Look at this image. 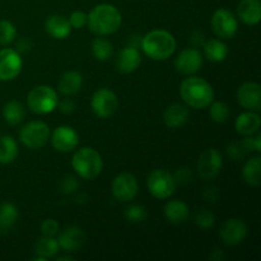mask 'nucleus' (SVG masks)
<instances>
[{"mask_svg": "<svg viewBox=\"0 0 261 261\" xmlns=\"http://www.w3.org/2000/svg\"><path fill=\"white\" fill-rule=\"evenodd\" d=\"M89 30L98 36L112 35L122 23L120 10L112 4H98L88 14Z\"/></svg>", "mask_w": 261, "mask_h": 261, "instance_id": "obj_1", "label": "nucleus"}, {"mask_svg": "<svg viewBox=\"0 0 261 261\" xmlns=\"http://www.w3.org/2000/svg\"><path fill=\"white\" fill-rule=\"evenodd\" d=\"M180 94L189 107L198 110L208 107L214 98L213 87L199 76L186 78L180 86Z\"/></svg>", "mask_w": 261, "mask_h": 261, "instance_id": "obj_2", "label": "nucleus"}, {"mask_svg": "<svg viewBox=\"0 0 261 261\" xmlns=\"http://www.w3.org/2000/svg\"><path fill=\"white\" fill-rule=\"evenodd\" d=\"M143 51L153 60H166L176 51V40L172 33L165 30H154L142 37Z\"/></svg>", "mask_w": 261, "mask_h": 261, "instance_id": "obj_3", "label": "nucleus"}, {"mask_svg": "<svg viewBox=\"0 0 261 261\" xmlns=\"http://www.w3.org/2000/svg\"><path fill=\"white\" fill-rule=\"evenodd\" d=\"M71 166L82 178L93 180L98 177L99 173L102 172L103 162H102L101 154L96 149L86 147L75 152L71 160Z\"/></svg>", "mask_w": 261, "mask_h": 261, "instance_id": "obj_4", "label": "nucleus"}, {"mask_svg": "<svg viewBox=\"0 0 261 261\" xmlns=\"http://www.w3.org/2000/svg\"><path fill=\"white\" fill-rule=\"evenodd\" d=\"M27 103L31 111L35 114H50L58 107V93L50 86H37L31 89L28 93Z\"/></svg>", "mask_w": 261, "mask_h": 261, "instance_id": "obj_5", "label": "nucleus"}, {"mask_svg": "<svg viewBox=\"0 0 261 261\" xmlns=\"http://www.w3.org/2000/svg\"><path fill=\"white\" fill-rule=\"evenodd\" d=\"M149 193L157 199H168L176 190V182L172 173L166 170H154L147 180Z\"/></svg>", "mask_w": 261, "mask_h": 261, "instance_id": "obj_6", "label": "nucleus"}, {"mask_svg": "<svg viewBox=\"0 0 261 261\" xmlns=\"http://www.w3.org/2000/svg\"><path fill=\"white\" fill-rule=\"evenodd\" d=\"M20 142L30 149H38L47 143L50 127L42 121H31L20 129Z\"/></svg>", "mask_w": 261, "mask_h": 261, "instance_id": "obj_7", "label": "nucleus"}, {"mask_svg": "<svg viewBox=\"0 0 261 261\" xmlns=\"http://www.w3.org/2000/svg\"><path fill=\"white\" fill-rule=\"evenodd\" d=\"M91 106L96 116H98L99 119H107L116 112L119 101L116 94L111 89L99 88L92 96Z\"/></svg>", "mask_w": 261, "mask_h": 261, "instance_id": "obj_8", "label": "nucleus"}, {"mask_svg": "<svg viewBox=\"0 0 261 261\" xmlns=\"http://www.w3.org/2000/svg\"><path fill=\"white\" fill-rule=\"evenodd\" d=\"M212 28L219 38L228 40L236 35L237 30H239V23L231 10L221 8V9L216 10L212 17Z\"/></svg>", "mask_w": 261, "mask_h": 261, "instance_id": "obj_9", "label": "nucleus"}, {"mask_svg": "<svg viewBox=\"0 0 261 261\" xmlns=\"http://www.w3.org/2000/svg\"><path fill=\"white\" fill-rule=\"evenodd\" d=\"M223 166V158L221 152L216 148H209L201 153L198 161V172L203 180H213L221 172Z\"/></svg>", "mask_w": 261, "mask_h": 261, "instance_id": "obj_10", "label": "nucleus"}, {"mask_svg": "<svg viewBox=\"0 0 261 261\" xmlns=\"http://www.w3.org/2000/svg\"><path fill=\"white\" fill-rule=\"evenodd\" d=\"M111 190L112 195L115 196L116 200L121 201V203H127L137 196L139 188H138V181L135 176L132 173L124 172L114 178Z\"/></svg>", "mask_w": 261, "mask_h": 261, "instance_id": "obj_11", "label": "nucleus"}, {"mask_svg": "<svg viewBox=\"0 0 261 261\" xmlns=\"http://www.w3.org/2000/svg\"><path fill=\"white\" fill-rule=\"evenodd\" d=\"M23 61L19 53L13 48L0 50V81L9 82L17 78L22 70Z\"/></svg>", "mask_w": 261, "mask_h": 261, "instance_id": "obj_12", "label": "nucleus"}, {"mask_svg": "<svg viewBox=\"0 0 261 261\" xmlns=\"http://www.w3.org/2000/svg\"><path fill=\"white\" fill-rule=\"evenodd\" d=\"M222 241L228 246H234V245L241 244L247 236V226L242 219L231 218L227 219L221 227L219 231Z\"/></svg>", "mask_w": 261, "mask_h": 261, "instance_id": "obj_13", "label": "nucleus"}, {"mask_svg": "<svg viewBox=\"0 0 261 261\" xmlns=\"http://www.w3.org/2000/svg\"><path fill=\"white\" fill-rule=\"evenodd\" d=\"M51 143L58 152L68 153L76 148L79 143V135L71 126L63 125L54 130Z\"/></svg>", "mask_w": 261, "mask_h": 261, "instance_id": "obj_14", "label": "nucleus"}, {"mask_svg": "<svg viewBox=\"0 0 261 261\" xmlns=\"http://www.w3.org/2000/svg\"><path fill=\"white\" fill-rule=\"evenodd\" d=\"M237 101L244 109L259 112L261 109V89L255 82H246L237 89Z\"/></svg>", "mask_w": 261, "mask_h": 261, "instance_id": "obj_15", "label": "nucleus"}, {"mask_svg": "<svg viewBox=\"0 0 261 261\" xmlns=\"http://www.w3.org/2000/svg\"><path fill=\"white\" fill-rule=\"evenodd\" d=\"M204 59L198 48H186L181 51L175 60L176 70L181 74H194L203 66Z\"/></svg>", "mask_w": 261, "mask_h": 261, "instance_id": "obj_16", "label": "nucleus"}, {"mask_svg": "<svg viewBox=\"0 0 261 261\" xmlns=\"http://www.w3.org/2000/svg\"><path fill=\"white\" fill-rule=\"evenodd\" d=\"M58 242L59 246L63 250L69 252H74L81 249L84 245V242H86V233L79 227H69L65 231L61 232Z\"/></svg>", "mask_w": 261, "mask_h": 261, "instance_id": "obj_17", "label": "nucleus"}, {"mask_svg": "<svg viewBox=\"0 0 261 261\" xmlns=\"http://www.w3.org/2000/svg\"><path fill=\"white\" fill-rule=\"evenodd\" d=\"M237 15L245 24H257L261 19L260 0H241L237 7Z\"/></svg>", "mask_w": 261, "mask_h": 261, "instance_id": "obj_18", "label": "nucleus"}, {"mask_svg": "<svg viewBox=\"0 0 261 261\" xmlns=\"http://www.w3.org/2000/svg\"><path fill=\"white\" fill-rule=\"evenodd\" d=\"M140 63H142V56H140L138 48L133 47V46H126L120 51L119 59H117V69L121 73L129 74L137 70Z\"/></svg>", "mask_w": 261, "mask_h": 261, "instance_id": "obj_19", "label": "nucleus"}, {"mask_svg": "<svg viewBox=\"0 0 261 261\" xmlns=\"http://www.w3.org/2000/svg\"><path fill=\"white\" fill-rule=\"evenodd\" d=\"M189 115H190V112H189L188 106L182 103H172L165 110L163 120L168 127L177 129V127H181L188 122Z\"/></svg>", "mask_w": 261, "mask_h": 261, "instance_id": "obj_20", "label": "nucleus"}, {"mask_svg": "<svg viewBox=\"0 0 261 261\" xmlns=\"http://www.w3.org/2000/svg\"><path fill=\"white\" fill-rule=\"evenodd\" d=\"M260 124V115L256 111H247L239 115V117L236 119L234 127H236V132L239 134L250 137V135H254L255 133L259 132Z\"/></svg>", "mask_w": 261, "mask_h": 261, "instance_id": "obj_21", "label": "nucleus"}, {"mask_svg": "<svg viewBox=\"0 0 261 261\" xmlns=\"http://www.w3.org/2000/svg\"><path fill=\"white\" fill-rule=\"evenodd\" d=\"M45 30L51 37L58 38V40H63V38H66L70 35L71 25L65 17L54 14L50 15V17L46 19Z\"/></svg>", "mask_w": 261, "mask_h": 261, "instance_id": "obj_22", "label": "nucleus"}, {"mask_svg": "<svg viewBox=\"0 0 261 261\" xmlns=\"http://www.w3.org/2000/svg\"><path fill=\"white\" fill-rule=\"evenodd\" d=\"M83 86V76L75 70L66 71L60 76L58 83L59 92L64 96H73L78 93Z\"/></svg>", "mask_w": 261, "mask_h": 261, "instance_id": "obj_23", "label": "nucleus"}, {"mask_svg": "<svg viewBox=\"0 0 261 261\" xmlns=\"http://www.w3.org/2000/svg\"><path fill=\"white\" fill-rule=\"evenodd\" d=\"M189 214H190V211H189L188 204L178 199L168 201L165 206V217L170 223H184L189 218Z\"/></svg>", "mask_w": 261, "mask_h": 261, "instance_id": "obj_24", "label": "nucleus"}, {"mask_svg": "<svg viewBox=\"0 0 261 261\" xmlns=\"http://www.w3.org/2000/svg\"><path fill=\"white\" fill-rule=\"evenodd\" d=\"M204 54H205L206 59H209L213 63H221V61L226 60L228 56V46L221 40H209L203 43Z\"/></svg>", "mask_w": 261, "mask_h": 261, "instance_id": "obj_25", "label": "nucleus"}, {"mask_svg": "<svg viewBox=\"0 0 261 261\" xmlns=\"http://www.w3.org/2000/svg\"><path fill=\"white\" fill-rule=\"evenodd\" d=\"M18 144L15 139L10 135H4L0 138V163L8 165L12 163L18 157Z\"/></svg>", "mask_w": 261, "mask_h": 261, "instance_id": "obj_26", "label": "nucleus"}, {"mask_svg": "<svg viewBox=\"0 0 261 261\" xmlns=\"http://www.w3.org/2000/svg\"><path fill=\"white\" fill-rule=\"evenodd\" d=\"M261 158L252 157L251 160L247 161L242 170V176L244 180L249 184L250 186H259L261 182Z\"/></svg>", "mask_w": 261, "mask_h": 261, "instance_id": "obj_27", "label": "nucleus"}, {"mask_svg": "<svg viewBox=\"0 0 261 261\" xmlns=\"http://www.w3.org/2000/svg\"><path fill=\"white\" fill-rule=\"evenodd\" d=\"M59 249H60V246H59L58 240H55L54 237L42 236L36 242L35 254L47 260L55 256L59 252Z\"/></svg>", "mask_w": 261, "mask_h": 261, "instance_id": "obj_28", "label": "nucleus"}, {"mask_svg": "<svg viewBox=\"0 0 261 261\" xmlns=\"http://www.w3.org/2000/svg\"><path fill=\"white\" fill-rule=\"evenodd\" d=\"M25 110L20 102L10 101L3 109V117L9 125H18L24 120Z\"/></svg>", "mask_w": 261, "mask_h": 261, "instance_id": "obj_29", "label": "nucleus"}, {"mask_svg": "<svg viewBox=\"0 0 261 261\" xmlns=\"http://www.w3.org/2000/svg\"><path fill=\"white\" fill-rule=\"evenodd\" d=\"M19 217L18 208L13 203H3L0 205V228L10 229Z\"/></svg>", "mask_w": 261, "mask_h": 261, "instance_id": "obj_30", "label": "nucleus"}, {"mask_svg": "<svg viewBox=\"0 0 261 261\" xmlns=\"http://www.w3.org/2000/svg\"><path fill=\"white\" fill-rule=\"evenodd\" d=\"M92 53L94 58L99 61H106L114 54V46L109 40L103 37H97L92 43Z\"/></svg>", "mask_w": 261, "mask_h": 261, "instance_id": "obj_31", "label": "nucleus"}, {"mask_svg": "<svg viewBox=\"0 0 261 261\" xmlns=\"http://www.w3.org/2000/svg\"><path fill=\"white\" fill-rule=\"evenodd\" d=\"M209 106H211L209 116H211V119L214 122H217V124H223V122H226L228 120L229 114H231L228 105L224 103V102L217 101L211 103Z\"/></svg>", "mask_w": 261, "mask_h": 261, "instance_id": "obj_32", "label": "nucleus"}, {"mask_svg": "<svg viewBox=\"0 0 261 261\" xmlns=\"http://www.w3.org/2000/svg\"><path fill=\"white\" fill-rule=\"evenodd\" d=\"M17 30L9 20H0V45H10L15 40Z\"/></svg>", "mask_w": 261, "mask_h": 261, "instance_id": "obj_33", "label": "nucleus"}, {"mask_svg": "<svg viewBox=\"0 0 261 261\" xmlns=\"http://www.w3.org/2000/svg\"><path fill=\"white\" fill-rule=\"evenodd\" d=\"M125 218L132 223H140L147 218V209L139 204H133L125 209Z\"/></svg>", "mask_w": 261, "mask_h": 261, "instance_id": "obj_34", "label": "nucleus"}, {"mask_svg": "<svg viewBox=\"0 0 261 261\" xmlns=\"http://www.w3.org/2000/svg\"><path fill=\"white\" fill-rule=\"evenodd\" d=\"M214 214L208 209H199L194 217V222L199 228L209 229L214 226Z\"/></svg>", "mask_w": 261, "mask_h": 261, "instance_id": "obj_35", "label": "nucleus"}, {"mask_svg": "<svg viewBox=\"0 0 261 261\" xmlns=\"http://www.w3.org/2000/svg\"><path fill=\"white\" fill-rule=\"evenodd\" d=\"M227 153H228L229 157L234 161H240L246 155L247 149L245 147L244 140L242 142H232L231 144L227 147Z\"/></svg>", "mask_w": 261, "mask_h": 261, "instance_id": "obj_36", "label": "nucleus"}, {"mask_svg": "<svg viewBox=\"0 0 261 261\" xmlns=\"http://www.w3.org/2000/svg\"><path fill=\"white\" fill-rule=\"evenodd\" d=\"M59 232V223L55 221V219H45L41 224V233L42 236L47 237H54L55 234H58Z\"/></svg>", "mask_w": 261, "mask_h": 261, "instance_id": "obj_37", "label": "nucleus"}, {"mask_svg": "<svg viewBox=\"0 0 261 261\" xmlns=\"http://www.w3.org/2000/svg\"><path fill=\"white\" fill-rule=\"evenodd\" d=\"M69 23H70L71 28H83L87 24V20H88V15L84 12L81 10H76L73 12L69 17Z\"/></svg>", "mask_w": 261, "mask_h": 261, "instance_id": "obj_38", "label": "nucleus"}, {"mask_svg": "<svg viewBox=\"0 0 261 261\" xmlns=\"http://www.w3.org/2000/svg\"><path fill=\"white\" fill-rule=\"evenodd\" d=\"M244 143H245V147H246L247 152H261V134L257 133L255 137L251 138H246V139H244Z\"/></svg>", "mask_w": 261, "mask_h": 261, "instance_id": "obj_39", "label": "nucleus"}, {"mask_svg": "<svg viewBox=\"0 0 261 261\" xmlns=\"http://www.w3.org/2000/svg\"><path fill=\"white\" fill-rule=\"evenodd\" d=\"M76 188H78V182H76V178L73 177V176H66L61 181V191L64 194L74 193L76 190Z\"/></svg>", "mask_w": 261, "mask_h": 261, "instance_id": "obj_40", "label": "nucleus"}, {"mask_svg": "<svg viewBox=\"0 0 261 261\" xmlns=\"http://www.w3.org/2000/svg\"><path fill=\"white\" fill-rule=\"evenodd\" d=\"M173 178H175L176 185H177V184H181V185H182V184L191 181V172L188 168H181V170H178L177 172L173 175Z\"/></svg>", "mask_w": 261, "mask_h": 261, "instance_id": "obj_41", "label": "nucleus"}, {"mask_svg": "<svg viewBox=\"0 0 261 261\" xmlns=\"http://www.w3.org/2000/svg\"><path fill=\"white\" fill-rule=\"evenodd\" d=\"M58 105H59V110H60L63 114H71V112L74 111V109H75V105H74V102L69 98L59 102Z\"/></svg>", "mask_w": 261, "mask_h": 261, "instance_id": "obj_42", "label": "nucleus"}, {"mask_svg": "<svg viewBox=\"0 0 261 261\" xmlns=\"http://www.w3.org/2000/svg\"><path fill=\"white\" fill-rule=\"evenodd\" d=\"M191 42L194 45H203L204 43V33L200 32V31H195V32L191 35Z\"/></svg>", "mask_w": 261, "mask_h": 261, "instance_id": "obj_43", "label": "nucleus"}, {"mask_svg": "<svg viewBox=\"0 0 261 261\" xmlns=\"http://www.w3.org/2000/svg\"><path fill=\"white\" fill-rule=\"evenodd\" d=\"M209 259L214 260V261H221L224 259V254L222 252V250L214 249L213 251H212V254L209 255Z\"/></svg>", "mask_w": 261, "mask_h": 261, "instance_id": "obj_44", "label": "nucleus"}, {"mask_svg": "<svg viewBox=\"0 0 261 261\" xmlns=\"http://www.w3.org/2000/svg\"><path fill=\"white\" fill-rule=\"evenodd\" d=\"M217 189L216 188H212V189H206V191H205V199L208 201H216L217 200V198H218V196H214L213 195V191H216Z\"/></svg>", "mask_w": 261, "mask_h": 261, "instance_id": "obj_45", "label": "nucleus"}, {"mask_svg": "<svg viewBox=\"0 0 261 261\" xmlns=\"http://www.w3.org/2000/svg\"><path fill=\"white\" fill-rule=\"evenodd\" d=\"M31 47L30 41L27 40H20L19 43H18V50L19 51H28Z\"/></svg>", "mask_w": 261, "mask_h": 261, "instance_id": "obj_46", "label": "nucleus"}, {"mask_svg": "<svg viewBox=\"0 0 261 261\" xmlns=\"http://www.w3.org/2000/svg\"><path fill=\"white\" fill-rule=\"evenodd\" d=\"M61 260L71 261V260H73V257H70V256H60V257H56V261H61Z\"/></svg>", "mask_w": 261, "mask_h": 261, "instance_id": "obj_47", "label": "nucleus"}]
</instances>
